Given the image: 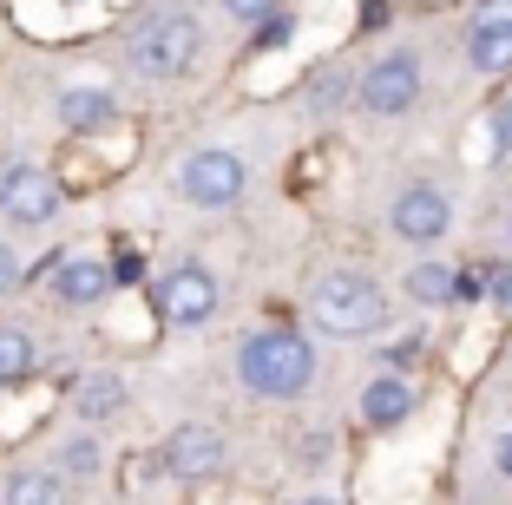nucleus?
Instances as JSON below:
<instances>
[{
	"label": "nucleus",
	"instance_id": "obj_26",
	"mask_svg": "<svg viewBox=\"0 0 512 505\" xmlns=\"http://www.w3.org/2000/svg\"><path fill=\"white\" fill-rule=\"evenodd\" d=\"M506 243H512V223H506Z\"/></svg>",
	"mask_w": 512,
	"mask_h": 505
},
{
	"label": "nucleus",
	"instance_id": "obj_21",
	"mask_svg": "<svg viewBox=\"0 0 512 505\" xmlns=\"http://www.w3.org/2000/svg\"><path fill=\"white\" fill-rule=\"evenodd\" d=\"M14 283H20V256L7 250V243H0V296H7V289H14Z\"/></svg>",
	"mask_w": 512,
	"mask_h": 505
},
{
	"label": "nucleus",
	"instance_id": "obj_24",
	"mask_svg": "<svg viewBox=\"0 0 512 505\" xmlns=\"http://www.w3.org/2000/svg\"><path fill=\"white\" fill-rule=\"evenodd\" d=\"M480 20H512V0H480Z\"/></svg>",
	"mask_w": 512,
	"mask_h": 505
},
{
	"label": "nucleus",
	"instance_id": "obj_11",
	"mask_svg": "<svg viewBox=\"0 0 512 505\" xmlns=\"http://www.w3.org/2000/svg\"><path fill=\"white\" fill-rule=\"evenodd\" d=\"M467 60H473V73H486V79L512 73V20H473Z\"/></svg>",
	"mask_w": 512,
	"mask_h": 505
},
{
	"label": "nucleus",
	"instance_id": "obj_27",
	"mask_svg": "<svg viewBox=\"0 0 512 505\" xmlns=\"http://www.w3.org/2000/svg\"><path fill=\"white\" fill-rule=\"evenodd\" d=\"M0 505H7V499H0Z\"/></svg>",
	"mask_w": 512,
	"mask_h": 505
},
{
	"label": "nucleus",
	"instance_id": "obj_25",
	"mask_svg": "<svg viewBox=\"0 0 512 505\" xmlns=\"http://www.w3.org/2000/svg\"><path fill=\"white\" fill-rule=\"evenodd\" d=\"M302 505H335V499H329V492H316V499H302Z\"/></svg>",
	"mask_w": 512,
	"mask_h": 505
},
{
	"label": "nucleus",
	"instance_id": "obj_20",
	"mask_svg": "<svg viewBox=\"0 0 512 505\" xmlns=\"http://www.w3.org/2000/svg\"><path fill=\"white\" fill-rule=\"evenodd\" d=\"M486 119H493V151H512V99H499Z\"/></svg>",
	"mask_w": 512,
	"mask_h": 505
},
{
	"label": "nucleus",
	"instance_id": "obj_5",
	"mask_svg": "<svg viewBox=\"0 0 512 505\" xmlns=\"http://www.w3.org/2000/svg\"><path fill=\"white\" fill-rule=\"evenodd\" d=\"M355 99H362V112H375V119H401L407 105L421 99V60H414V53L375 60L362 73V86H355Z\"/></svg>",
	"mask_w": 512,
	"mask_h": 505
},
{
	"label": "nucleus",
	"instance_id": "obj_23",
	"mask_svg": "<svg viewBox=\"0 0 512 505\" xmlns=\"http://www.w3.org/2000/svg\"><path fill=\"white\" fill-rule=\"evenodd\" d=\"M486 276H493V283H486V289H493V302H512V269H486Z\"/></svg>",
	"mask_w": 512,
	"mask_h": 505
},
{
	"label": "nucleus",
	"instance_id": "obj_10",
	"mask_svg": "<svg viewBox=\"0 0 512 505\" xmlns=\"http://www.w3.org/2000/svg\"><path fill=\"white\" fill-rule=\"evenodd\" d=\"M414 407H421V394H414L407 374H375V381L362 387V420H368V427H381V433L401 427Z\"/></svg>",
	"mask_w": 512,
	"mask_h": 505
},
{
	"label": "nucleus",
	"instance_id": "obj_2",
	"mask_svg": "<svg viewBox=\"0 0 512 505\" xmlns=\"http://www.w3.org/2000/svg\"><path fill=\"white\" fill-rule=\"evenodd\" d=\"M309 322L335 342H375L388 328V296H381L375 276L362 269H329L316 289H309Z\"/></svg>",
	"mask_w": 512,
	"mask_h": 505
},
{
	"label": "nucleus",
	"instance_id": "obj_9",
	"mask_svg": "<svg viewBox=\"0 0 512 505\" xmlns=\"http://www.w3.org/2000/svg\"><path fill=\"white\" fill-rule=\"evenodd\" d=\"M165 473L171 479H211V473H224V433H211V427H178L165 440Z\"/></svg>",
	"mask_w": 512,
	"mask_h": 505
},
{
	"label": "nucleus",
	"instance_id": "obj_18",
	"mask_svg": "<svg viewBox=\"0 0 512 505\" xmlns=\"http://www.w3.org/2000/svg\"><path fill=\"white\" fill-rule=\"evenodd\" d=\"M276 7H283V0H224V14L243 20V27H263V20H276Z\"/></svg>",
	"mask_w": 512,
	"mask_h": 505
},
{
	"label": "nucleus",
	"instance_id": "obj_13",
	"mask_svg": "<svg viewBox=\"0 0 512 505\" xmlns=\"http://www.w3.org/2000/svg\"><path fill=\"white\" fill-rule=\"evenodd\" d=\"M112 119H119L112 92H99V86H73V92H60V125H66V132H106Z\"/></svg>",
	"mask_w": 512,
	"mask_h": 505
},
{
	"label": "nucleus",
	"instance_id": "obj_12",
	"mask_svg": "<svg viewBox=\"0 0 512 505\" xmlns=\"http://www.w3.org/2000/svg\"><path fill=\"white\" fill-rule=\"evenodd\" d=\"M119 283L106 263H92V256H73V263H60V276H53V296L73 302V309H86V302H99L106 289Z\"/></svg>",
	"mask_w": 512,
	"mask_h": 505
},
{
	"label": "nucleus",
	"instance_id": "obj_8",
	"mask_svg": "<svg viewBox=\"0 0 512 505\" xmlns=\"http://www.w3.org/2000/svg\"><path fill=\"white\" fill-rule=\"evenodd\" d=\"M388 223H394V237L401 243H440L453 230V204H447V191H434V184H407L401 197H394V210H388Z\"/></svg>",
	"mask_w": 512,
	"mask_h": 505
},
{
	"label": "nucleus",
	"instance_id": "obj_15",
	"mask_svg": "<svg viewBox=\"0 0 512 505\" xmlns=\"http://www.w3.org/2000/svg\"><path fill=\"white\" fill-rule=\"evenodd\" d=\"M33 361H40L33 335H27V328H14V322H0V387H20L33 374Z\"/></svg>",
	"mask_w": 512,
	"mask_h": 505
},
{
	"label": "nucleus",
	"instance_id": "obj_3",
	"mask_svg": "<svg viewBox=\"0 0 512 505\" xmlns=\"http://www.w3.org/2000/svg\"><path fill=\"white\" fill-rule=\"evenodd\" d=\"M197 20L191 14H151L145 27H138V40H132V66L145 79H178V73H191V60H197Z\"/></svg>",
	"mask_w": 512,
	"mask_h": 505
},
{
	"label": "nucleus",
	"instance_id": "obj_7",
	"mask_svg": "<svg viewBox=\"0 0 512 505\" xmlns=\"http://www.w3.org/2000/svg\"><path fill=\"white\" fill-rule=\"evenodd\" d=\"M0 210H7V223H53V210H60V178L40 171V164H7V171H0Z\"/></svg>",
	"mask_w": 512,
	"mask_h": 505
},
{
	"label": "nucleus",
	"instance_id": "obj_14",
	"mask_svg": "<svg viewBox=\"0 0 512 505\" xmlns=\"http://www.w3.org/2000/svg\"><path fill=\"white\" fill-rule=\"evenodd\" d=\"M407 296L427 302V309H447V302H467V276L447 263H414L407 269Z\"/></svg>",
	"mask_w": 512,
	"mask_h": 505
},
{
	"label": "nucleus",
	"instance_id": "obj_19",
	"mask_svg": "<svg viewBox=\"0 0 512 505\" xmlns=\"http://www.w3.org/2000/svg\"><path fill=\"white\" fill-rule=\"evenodd\" d=\"M60 466H66V473H92V466H99V446H92V440H73L60 453Z\"/></svg>",
	"mask_w": 512,
	"mask_h": 505
},
{
	"label": "nucleus",
	"instance_id": "obj_17",
	"mask_svg": "<svg viewBox=\"0 0 512 505\" xmlns=\"http://www.w3.org/2000/svg\"><path fill=\"white\" fill-rule=\"evenodd\" d=\"M0 499H7V505H73V492H66L60 473H20Z\"/></svg>",
	"mask_w": 512,
	"mask_h": 505
},
{
	"label": "nucleus",
	"instance_id": "obj_22",
	"mask_svg": "<svg viewBox=\"0 0 512 505\" xmlns=\"http://www.w3.org/2000/svg\"><path fill=\"white\" fill-rule=\"evenodd\" d=\"M309 99H316V105H335V99H342V79H335V73H322L316 86H309Z\"/></svg>",
	"mask_w": 512,
	"mask_h": 505
},
{
	"label": "nucleus",
	"instance_id": "obj_6",
	"mask_svg": "<svg viewBox=\"0 0 512 505\" xmlns=\"http://www.w3.org/2000/svg\"><path fill=\"white\" fill-rule=\"evenodd\" d=\"M158 309H165L171 328H197L217 315V276L204 263H178L158 276Z\"/></svg>",
	"mask_w": 512,
	"mask_h": 505
},
{
	"label": "nucleus",
	"instance_id": "obj_16",
	"mask_svg": "<svg viewBox=\"0 0 512 505\" xmlns=\"http://www.w3.org/2000/svg\"><path fill=\"white\" fill-rule=\"evenodd\" d=\"M73 407L86 420L119 414V407H125V381H119V374H86V381H79V394H73Z\"/></svg>",
	"mask_w": 512,
	"mask_h": 505
},
{
	"label": "nucleus",
	"instance_id": "obj_1",
	"mask_svg": "<svg viewBox=\"0 0 512 505\" xmlns=\"http://www.w3.org/2000/svg\"><path fill=\"white\" fill-rule=\"evenodd\" d=\"M237 381L256 401H302L309 381H316V348L296 328H256L237 348Z\"/></svg>",
	"mask_w": 512,
	"mask_h": 505
},
{
	"label": "nucleus",
	"instance_id": "obj_4",
	"mask_svg": "<svg viewBox=\"0 0 512 505\" xmlns=\"http://www.w3.org/2000/svg\"><path fill=\"white\" fill-rule=\"evenodd\" d=\"M243 184H250L243 158H237V151H217V145H211V151H197V158H184V171H178L184 204H197V210H224V204H237Z\"/></svg>",
	"mask_w": 512,
	"mask_h": 505
}]
</instances>
